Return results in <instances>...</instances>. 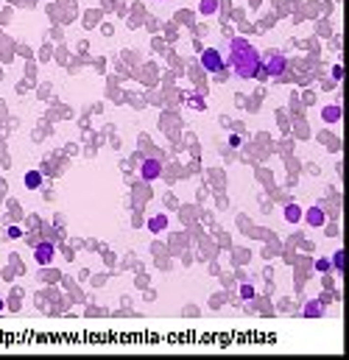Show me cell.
<instances>
[{
    "label": "cell",
    "mask_w": 349,
    "mask_h": 360,
    "mask_svg": "<svg viewBox=\"0 0 349 360\" xmlns=\"http://www.w3.org/2000/svg\"><path fill=\"white\" fill-rule=\"evenodd\" d=\"M224 64H229L232 73L246 81V78L257 76V70H260V64H262V56L257 53V48H254L246 36H235V39L229 42V59L224 61Z\"/></svg>",
    "instance_id": "6da1fadb"
},
{
    "label": "cell",
    "mask_w": 349,
    "mask_h": 360,
    "mask_svg": "<svg viewBox=\"0 0 349 360\" xmlns=\"http://www.w3.org/2000/svg\"><path fill=\"white\" fill-rule=\"evenodd\" d=\"M262 70H265L268 78H285V73H288V59H285V53L268 51L262 56Z\"/></svg>",
    "instance_id": "7a4b0ae2"
},
{
    "label": "cell",
    "mask_w": 349,
    "mask_h": 360,
    "mask_svg": "<svg viewBox=\"0 0 349 360\" xmlns=\"http://www.w3.org/2000/svg\"><path fill=\"white\" fill-rule=\"evenodd\" d=\"M201 67L207 73H221L224 70V56L215 48H207V51H201Z\"/></svg>",
    "instance_id": "3957f363"
},
{
    "label": "cell",
    "mask_w": 349,
    "mask_h": 360,
    "mask_svg": "<svg viewBox=\"0 0 349 360\" xmlns=\"http://www.w3.org/2000/svg\"><path fill=\"white\" fill-rule=\"evenodd\" d=\"M159 173H162V165H159V159H143V165H140V176H143L145 181L159 179Z\"/></svg>",
    "instance_id": "277c9868"
},
{
    "label": "cell",
    "mask_w": 349,
    "mask_h": 360,
    "mask_svg": "<svg viewBox=\"0 0 349 360\" xmlns=\"http://www.w3.org/2000/svg\"><path fill=\"white\" fill-rule=\"evenodd\" d=\"M53 243H48V240H42V243H36V249H34V257L39 266H51L53 263Z\"/></svg>",
    "instance_id": "5b68a950"
},
{
    "label": "cell",
    "mask_w": 349,
    "mask_h": 360,
    "mask_svg": "<svg viewBox=\"0 0 349 360\" xmlns=\"http://www.w3.org/2000/svg\"><path fill=\"white\" fill-rule=\"evenodd\" d=\"M302 218H305L310 226H324V221H327V215H324L321 207H310V210H305V212H302Z\"/></svg>",
    "instance_id": "8992f818"
},
{
    "label": "cell",
    "mask_w": 349,
    "mask_h": 360,
    "mask_svg": "<svg viewBox=\"0 0 349 360\" xmlns=\"http://www.w3.org/2000/svg\"><path fill=\"white\" fill-rule=\"evenodd\" d=\"M341 115H344V109H341V106H335V103L321 109V120H324V123H338Z\"/></svg>",
    "instance_id": "52a82bcc"
},
{
    "label": "cell",
    "mask_w": 349,
    "mask_h": 360,
    "mask_svg": "<svg viewBox=\"0 0 349 360\" xmlns=\"http://www.w3.org/2000/svg\"><path fill=\"white\" fill-rule=\"evenodd\" d=\"M23 181H26L28 190H39V187H42V173H39V171H28Z\"/></svg>",
    "instance_id": "ba28073f"
},
{
    "label": "cell",
    "mask_w": 349,
    "mask_h": 360,
    "mask_svg": "<svg viewBox=\"0 0 349 360\" xmlns=\"http://www.w3.org/2000/svg\"><path fill=\"white\" fill-rule=\"evenodd\" d=\"M165 226H168V218L165 215H154L148 221V229L154 232V235H159V232H165Z\"/></svg>",
    "instance_id": "9c48e42d"
},
{
    "label": "cell",
    "mask_w": 349,
    "mask_h": 360,
    "mask_svg": "<svg viewBox=\"0 0 349 360\" xmlns=\"http://www.w3.org/2000/svg\"><path fill=\"white\" fill-rule=\"evenodd\" d=\"M299 218H302L299 204H288V207H285V221H288V223H299Z\"/></svg>",
    "instance_id": "30bf717a"
},
{
    "label": "cell",
    "mask_w": 349,
    "mask_h": 360,
    "mask_svg": "<svg viewBox=\"0 0 349 360\" xmlns=\"http://www.w3.org/2000/svg\"><path fill=\"white\" fill-rule=\"evenodd\" d=\"M199 11L204 14V17L215 14V11H218V0H201V3H199Z\"/></svg>",
    "instance_id": "8fae6325"
},
{
    "label": "cell",
    "mask_w": 349,
    "mask_h": 360,
    "mask_svg": "<svg viewBox=\"0 0 349 360\" xmlns=\"http://www.w3.org/2000/svg\"><path fill=\"white\" fill-rule=\"evenodd\" d=\"M338 274H344V268H347V251H335V257H332V263H330Z\"/></svg>",
    "instance_id": "7c38bea8"
},
{
    "label": "cell",
    "mask_w": 349,
    "mask_h": 360,
    "mask_svg": "<svg viewBox=\"0 0 349 360\" xmlns=\"http://www.w3.org/2000/svg\"><path fill=\"white\" fill-rule=\"evenodd\" d=\"M305 316L307 318H319V316H321V304H319V301H307V304H305Z\"/></svg>",
    "instance_id": "4fadbf2b"
},
{
    "label": "cell",
    "mask_w": 349,
    "mask_h": 360,
    "mask_svg": "<svg viewBox=\"0 0 349 360\" xmlns=\"http://www.w3.org/2000/svg\"><path fill=\"white\" fill-rule=\"evenodd\" d=\"M330 268H332V266H330V260H324V257H321V260H316V271H319V274H327Z\"/></svg>",
    "instance_id": "5bb4252c"
},
{
    "label": "cell",
    "mask_w": 349,
    "mask_h": 360,
    "mask_svg": "<svg viewBox=\"0 0 349 360\" xmlns=\"http://www.w3.org/2000/svg\"><path fill=\"white\" fill-rule=\"evenodd\" d=\"M187 103H193L199 112L204 109V98H201V95H187Z\"/></svg>",
    "instance_id": "9a60e30c"
},
{
    "label": "cell",
    "mask_w": 349,
    "mask_h": 360,
    "mask_svg": "<svg viewBox=\"0 0 349 360\" xmlns=\"http://www.w3.org/2000/svg\"><path fill=\"white\" fill-rule=\"evenodd\" d=\"M240 296H243L246 301H249V299H254V288H252V285H243V291H240Z\"/></svg>",
    "instance_id": "2e32d148"
},
{
    "label": "cell",
    "mask_w": 349,
    "mask_h": 360,
    "mask_svg": "<svg viewBox=\"0 0 349 360\" xmlns=\"http://www.w3.org/2000/svg\"><path fill=\"white\" fill-rule=\"evenodd\" d=\"M332 78H335V81H338V78H344V67H341V64H335V67H332Z\"/></svg>",
    "instance_id": "e0dca14e"
},
{
    "label": "cell",
    "mask_w": 349,
    "mask_h": 360,
    "mask_svg": "<svg viewBox=\"0 0 349 360\" xmlns=\"http://www.w3.org/2000/svg\"><path fill=\"white\" fill-rule=\"evenodd\" d=\"M9 238H23V229H20V226H11V229H9Z\"/></svg>",
    "instance_id": "ac0fdd59"
},
{
    "label": "cell",
    "mask_w": 349,
    "mask_h": 360,
    "mask_svg": "<svg viewBox=\"0 0 349 360\" xmlns=\"http://www.w3.org/2000/svg\"><path fill=\"white\" fill-rule=\"evenodd\" d=\"M229 146L237 148V146H240V137H237V134H232V137H229Z\"/></svg>",
    "instance_id": "d6986e66"
},
{
    "label": "cell",
    "mask_w": 349,
    "mask_h": 360,
    "mask_svg": "<svg viewBox=\"0 0 349 360\" xmlns=\"http://www.w3.org/2000/svg\"><path fill=\"white\" fill-rule=\"evenodd\" d=\"M0 310H3V301H0Z\"/></svg>",
    "instance_id": "ffe728a7"
}]
</instances>
